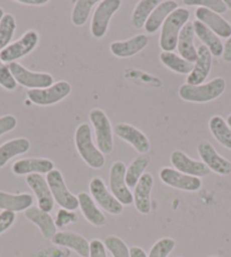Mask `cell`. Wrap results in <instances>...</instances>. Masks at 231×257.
Listing matches in <instances>:
<instances>
[{"instance_id": "ee69618b", "label": "cell", "mask_w": 231, "mask_h": 257, "mask_svg": "<svg viewBox=\"0 0 231 257\" xmlns=\"http://www.w3.org/2000/svg\"><path fill=\"white\" fill-rule=\"evenodd\" d=\"M222 59H223L225 63H231V37L229 39H226V41L224 43Z\"/></svg>"}, {"instance_id": "ab89813d", "label": "cell", "mask_w": 231, "mask_h": 257, "mask_svg": "<svg viewBox=\"0 0 231 257\" xmlns=\"http://www.w3.org/2000/svg\"><path fill=\"white\" fill-rule=\"evenodd\" d=\"M77 220H78V216L74 211L60 209L57 212L55 223H56L57 228H65V227H67L68 224L77 222Z\"/></svg>"}, {"instance_id": "e575fe53", "label": "cell", "mask_w": 231, "mask_h": 257, "mask_svg": "<svg viewBox=\"0 0 231 257\" xmlns=\"http://www.w3.org/2000/svg\"><path fill=\"white\" fill-rule=\"evenodd\" d=\"M16 31V21L12 14H5L0 21V51L10 46Z\"/></svg>"}, {"instance_id": "b9f144b4", "label": "cell", "mask_w": 231, "mask_h": 257, "mask_svg": "<svg viewBox=\"0 0 231 257\" xmlns=\"http://www.w3.org/2000/svg\"><path fill=\"white\" fill-rule=\"evenodd\" d=\"M16 220V214L11 211H3L0 213V234L7 231Z\"/></svg>"}, {"instance_id": "7402d4cb", "label": "cell", "mask_w": 231, "mask_h": 257, "mask_svg": "<svg viewBox=\"0 0 231 257\" xmlns=\"http://www.w3.org/2000/svg\"><path fill=\"white\" fill-rule=\"evenodd\" d=\"M154 179L151 174H144L134 189V204L141 214H149L151 212V193H152Z\"/></svg>"}, {"instance_id": "9a60e30c", "label": "cell", "mask_w": 231, "mask_h": 257, "mask_svg": "<svg viewBox=\"0 0 231 257\" xmlns=\"http://www.w3.org/2000/svg\"><path fill=\"white\" fill-rule=\"evenodd\" d=\"M26 184L29 185V187L32 189V192L37 196L39 209L50 213L53 210V206H55V199L52 197L47 179H44L42 175L32 174L26 176Z\"/></svg>"}, {"instance_id": "6da1fadb", "label": "cell", "mask_w": 231, "mask_h": 257, "mask_svg": "<svg viewBox=\"0 0 231 257\" xmlns=\"http://www.w3.org/2000/svg\"><path fill=\"white\" fill-rule=\"evenodd\" d=\"M75 145L83 161L92 169H102L105 165L104 154L93 143L92 130L88 123H81L75 132Z\"/></svg>"}, {"instance_id": "e0dca14e", "label": "cell", "mask_w": 231, "mask_h": 257, "mask_svg": "<svg viewBox=\"0 0 231 257\" xmlns=\"http://www.w3.org/2000/svg\"><path fill=\"white\" fill-rule=\"evenodd\" d=\"M195 17L196 21L203 23L219 38L229 39L231 37V24L216 13L207 8L197 7L195 11Z\"/></svg>"}, {"instance_id": "f6af8a7d", "label": "cell", "mask_w": 231, "mask_h": 257, "mask_svg": "<svg viewBox=\"0 0 231 257\" xmlns=\"http://www.w3.org/2000/svg\"><path fill=\"white\" fill-rule=\"evenodd\" d=\"M16 3L21 4V5H26V6H44L49 3V0H17Z\"/></svg>"}, {"instance_id": "7c38bea8", "label": "cell", "mask_w": 231, "mask_h": 257, "mask_svg": "<svg viewBox=\"0 0 231 257\" xmlns=\"http://www.w3.org/2000/svg\"><path fill=\"white\" fill-rule=\"evenodd\" d=\"M197 152L199 158L202 159V162L205 163L211 171L220 176L231 174V162L226 160L225 158L221 157L210 142H199L197 145Z\"/></svg>"}, {"instance_id": "d6a6232c", "label": "cell", "mask_w": 231, "mask_h": 257, "mask_svg": "<svg viewBox=\"0 0 231 257\" xmlns=\"http://www.w3.org/2000/svg\"><path fill=\"white\" fill-rule=\"evenodd\" d=\"M161 2L160 0H141L137 4L132 15V25L136 30H140L145 25L149 16L155 8H157Z\"/></svg>"}, {"instance_id": "4dcf8cb0", "label": "cell", "mask_w": 231, "mask_h": 257, "mask_svg": "<svg viewBox=\"0 0 231 257\" xmlns=\"http://www.w3.org/2000/svg\"><path fill=\"white\" fill-rule=\"evenodd\" d=\"M150 163V157L148 154H141L133 161L128 168H126L125 180L128 188H135L141 177L145 174V169Z\"/></svg>"}, {"instance_id": "681fc988", "label": "cell", "mask_w": 231, "mask_h": 257, "mask_svg": "<svg viewBox=\"0 0 231 257\" xmlns=\"http://www.w3.org/2000/svg\"><path fill=\"white\" fill-rule=\"evenodd\" d=\"M4 15H5V13H4V10L2 7H0V21H2V19L4 17Z\"/></svg>"}, {"instance_id": "8d00e7d4", "label": "cell", "mask_w": 231, "mask_h": 257, "mask_svg": "<svg viewBox=\"0 0 231 257\" xmlns=\"http://www.w3.org/2000/svg\"><path fill=\"white\" fill-rule=\"evenodd\" d=\"M176 246V241L172 238H161L151 248L148 257H168Z\"/></svg>"}, {"instance_id": "f1b7e54d", "label": "cell", "mask_w": 231, "mask_h": 257, "mask_svg": "<svg viewBox=\"0 0 231 257\" xmlns=\"http://www.w3.org/2000/svg\"><path fill=\"white\" fill-rule=\"evenodd\" d=\"M30 148V141L24 137L11 140L0 145V169L5 167L11 159L28 152Z\"/></svg>"}, {"instance_id": "52a82bcc", "label": "cell", "mask_w": 231, "mask_h": 257, "mask_svg": "<svg viewBox=\"0 0 231 257\" xmlns=\"http://www.w3.org/2000/svg\"><path fill=\"white\" fill-rule=\"evenodd\" d=\"M122 7L121 0H102L96 6L91 21V33L95 39H102L108 32L110 20Z\"/></svg>"}, {"instance_id": "44dd1931", "label": "cell", "mask_w": 231, "mask_h": 257, "mask_svg": "<svg viewBox=\"0 0 231 257\" xmlns=\"http://www.w3.org/2000/svg\"><path fill=\"white\" fill-rule=\"evenodd\" d=\"M55 169V163L49 159L43 158H29L21 159L12 167V170L17 176H25L32 174H49Z\"/></svg>"}, {"instance_id": "9c48e42d", "label": "cell", "mask_w": 231, "mask_h": 257, "mask_svg": "<svg viewBox=\"0 0 231 257\" xmlns=\"http://www.w3.org/2000/svg\"><path fill=\"white\" fill-rule=\"evenodd\" d=\"M39 43V34L37 31H28L17 41L11 43L3 51H0V59L3 63H15L23 57L31 54Z\"/></svg>"}, {"instance_id": "c3c4849f", "label": "cell", "mask_w": 231, "mask_h": 257, "mask_svg": "<svg viewBox=\"0 0 231 257\" xmlns=\"http://www.w3.org/2000/svg\"><path fill=\"white\" fill-rule=\"evenodd\" d=\"M226 123H228V126L231 128V114H229L228 118H226Z\"/></svg>"}, {"instance_id": "8fae6325", "label": "cell", "mask_w": 231, "mask_h": 257, "mask_svg": "<svg viewBox=\"0 0 231 257\" xmlns=\"http://www.w3.org/2000/svg\"><path fill=\"white\" fill-rule=\"evenodd\" d=\"M90 193L94 202L99 204L102 209L108 213L112 215H119L123 213L124 205L109 192L104 181L99 177H94L90 181Z\"/></svg>"}, {"instance_id": "30bf717a", "label": "cell", "mask_w": 231, "mask_h": 257, "mask_svg": "<svg viewBox=\"0 0 231 257\" xmlns=\"http://www.w3.org/2000/svg\"><path fill=\"white\" fill-rule=\"evenodd\" d=\"M126 166L123 161H116L110 168L109 172V187L111 194L118 199L123 205H132L134 203V195L127 187L126 180Z\"/></svg>"}, {"instance_id": "ac0fdd59", "label": "cell", "mask_w": 231, "mask_h": 257, "mask_svg": "<svg viewBox=\"0 0 231 257\" xmlns=\"http://www.w3.org/2000/svg\"><path fill=\"white\" fill-rule=\"evenodd\" d=\"M212 57L210 50L204 44L197 48V60L194 63V68L187 76L186 84L197 86L205 82L211 73Z\"/></svg>"}, {"instance_id": "8992f818", "label": "cell", "mask_w": 231, "mask_h": 257, "mask_svg": "<svg viewBox=\"0 0 231 257\" xmlns=\"http://www.w3.org/2000/svg\"><path fill=\"white\" fill-rule=\"evenodd\" d=\"M70 92H72L70 84L66 81H59L47 88L29 90L26 95L32 103L40 107H48L63 101L70 94Z\"/></svg>"}, {"instance_id": "7bdbcfd3", "label": "cell", "mask_w": 231, "mask_h": 257, "mask_svg": "<svg viewBox=\"0 0 231 257\" xmlns=\"http://www.w3.org/2000/svg\"><path fill=\"white\" fill-rule=\"evenodd\" d=\"M88 257H106V248L99 239H93L90 242V256Z\"/></svg>"}, {"instance_id": "4316f807", "label": "cell", "mask_w": 231, "mask_h": 257, "mask_svg": "<svg viewBox=\"0 0 231 257\" xmlns=\"http://www.w3.org/2000/svg\"><path fill=\"white\" fill-rule=\"evenodd\" d=\"M33 204L31 194H10L0 190V210L11 212H22L30 209Z\"/></svg>"}, {"instance_id": "277c9868", "label": "cell", "mask_w": 231, "mask_h": 257, "mask_svg": "<svg viewBox=\"0 0 231 257\" xmlns=\"http://www.w3.org/2000/svg\"><path fill=\"white\" fill-rule=\"evenodd\" d=\"M88 117L94 128L97 149L101 153L110 154L113 151V132L110 119L103 110L99 108L92 109L88 113Z\"/></svg>"}, {"instance_id": "484cf974", "label": "cell", "mask_w": 231, "mask_h": 257, "mask_svg": "<svg viewBox=\"0 0 231 257\" xmlns=\"http://www.w3.org/2000/svg\"><path fill=\"white\" fill-rule=\"evenodd\" d=\"M178 8V4L173 0H166V2H161V4L155 8V10L151 13L148 21L144 25L145 32L149 34H153L162 28L164 21L167 17L175 12Z\"/></svg>"}, {"instance_id": "d590c367", "label": "cell", "mask_w": 231, "mask_h": 257, "mask_svg": "<svg viewBox=\"0 0 231 257\" xmlns=\"http://www.w3.org/2000/svg\"><path fill=\"white\" fill-rule=\"evenodd\" d=\"M103 243L112 257H131L130 248L122 238L117 236H108Z\"/></svg>"}, {"instance_id": "836d02e7", "label": "cell", "mask_w": 231, "mask_h": 257, "mask_svg": "<svg viewBox=\"0 0 231 257\" xmlns=\"http://www.w3.org/2000/svg\"><path fill=\"white\" fill-rule=\"evenodd\" d=\"M96 4V0H77L72 12V23L75 26H83L87 22L92 8Z\"/></svg>"}, {"instance_id": "ffe728a7", "label": "cell", "mask_w": 231, "mask_h": 257, "mask_svg": "<svg viewBox=\"0 0 231 257\" xmlns=\"http://www.w3.org/2000/svg\"><path fill=\"white\" fill-rule=\"evenodd\" d=\"M149 44V37L146 34L135 35L126 41H114L110 44V51L118 58H130L141 52Z\"/></svg>"}, {"instance_id": "7dc6e473", "label": "cell", "mask_w": 231, "mask_h": 257, "mask_svg": "<svg viewBox=\"0 0 231 257\" xmlns=\"http://www.w3.org/2000/svg\"><path fill=\"white\" fill-rule=\"evenodd\" d=\"M224 5H225V7H226V10H229L231 11V0H224Z\"/></svg>"}, {"instance_id": "ba28073f", "label": "cell", "mask_w": 231, "mask_h": 257, "mask_svg": "<svg viewBox=\"0 0 231 257\" xmlns=\"http://www.w3.org/2000/svg\"><path fill=\"white\" fill-rule=\"evenodd\" d=\"M13 77L20 85L28 87L29 90H38V88H47L53 85L52 75L48 73L31 72L20 63H11L8 65Z\"/></svg>"}, {"instance_id": "d6986e66", "label": "cell", "mask_w": 231, "mask_h": 257, "mask_svg": "<svg viewBox=\"0 0 231 257\" xmlns=\"http://www.w3.org/2000/svg\"><path fill=\"white\" fill-rule=\"evenodd\" d=\"M52 243L57 246L66 247L74 250L81 257L90 256V242L81 234L72 231L57 232L51 239Z\"/></svg>"}, {"instance_id": "d4e9b609", "label": "cell", "mask_w": 231, "mask_h": 257, "mask_svg": "<svg viewBox=\"0 0 231 257\" xmlns=\"http://www.w3.org/2000/svg\"><path fill=\"white\" fill-rule=\"evenodd\" d=\"M79 209H81L84 218L86 219L87 222H90L94 227H104L106 224L105 215L99 210L90 195L85 192H82L77 195Z\"/></svg>"}, {"instance_id": "2e32d148", "label": "cell", "mask_w": 231, "mask_h": 257, "mask_svg": "<svg viewBox=\"0 0 231 257\" xmlns=\"http://www.w3.org/2000/svg\"><path fill=\"white\" fill-rule=\"evenodd\" d=\"M114 133L119 139L132 145L141 154H146L151 149V143L148 136L130 123L119 122L114 127Z\"/></svg>"}, {"instance_id": "cb8c5ba5", "label": "cell", "mask_w": 231, "mask_h": 257, "mask_svg": "<svg viewBox=\"0 0 231 257\" xmlns=\"http://www.w3.org/2000/svg\"><path fill=\"white\" fill-rule=\"evenodd\" d=\"M195 31L193 26V22L186 23L183 30L180 31L177 49L179 51V56L189 63L194 64L197 60V49L194 44Z\"/></svg>"}, {"instance_id": "74e56055", "label": "cell", "mask_w": 231, "mask_h": 257, "mask_svg": "<svg viewBox=\"0 0 231 257\" xmlns=\"http://www.w3.org/2000/svg\"><path fill=\"white\" fill-rule=\"evenodd\" d=\"M184 5L186 6H199L207 8L216 14H224L226 12V7L223 0H184Z\"/></svg>"}, {"instance_id": "f35d334b", "label": "cell", "mask_w": 231, "mask_h": 257, "mask_svg": "<svg viewBox=\"0 0 231 257\" xmlns=\"http://www.w3.org/2000/svg\"><path fill=\"white\" fill-rule=\"evenodd\" d=\"M0 85L7 91H14L17 83L10 70V67L0 59Z\"/></svg>"}, {"instance_id": "3957f363", "label": "cell", "mask_w": 231, "mask_h": 257, "mask_svg": "<svg viewBox=\"0 0 231 257\" xmlns=\"http://www.w3.org/2000/svg\"><path fill=\"white\" fill-rule=\"evenodd\" d=\"M190 13L186 8H177L167 17L161 28L159 46L164 52H172L177 49L180 31L189 22Z\"/></svg>"}, {"instance_id": "7a4b0ae2", "label": "cell", "mask_w": 231, "mask_h": 257, "mask_svg": "<svg viewBox=\"0 0 231 257\" xmlns=\"http://www.w3.org/2000/svg\"><path fill=\"white\" fill-rule=\"evenodd\" d=\"M225 87L226 83L224 78L216 77L210 82L197 86L188 85L185 83L179 87L178 94L180 99L186 102L206 103V102H211L223 94Z\"/></svg>"}, {"instance_id": "f907efd6", "label": "cell", "mask_w": 231, "mask_h": 257, "mask_svg": "<svg viewBox=\"0 0 231 257\" xmlns=\"http://www.w3.org/2000/svg\"><path fill=\"white\" fill-rule=\"evenodd\" d=\"M211 257H217V256H211Z\"/></svg>"}, {"instance_id": "5b68a950", "label": "cell", "mask_w": 231, "mask_h": 257, "mask_svg": "<svg viewBox=\"0 0 231 257\" xmlns=\"http://www.w3.org/2000/svg\"><path fill=\"white\" fill-rule=\"evenodd\" d=\"M47 183L50 187L53 199L60 206V209L68 211H75L78 209V198L73 193H70L59 170L53 169L49 172L47 175Z\"/></svg>"}, {"instance_id": "83f0119b", "label": "cell", "mask_w": 231, "mask_h": 257, "mask_svg": "<svg viewBox=\"0 0 231 257\" xmlns=\"http://www.w3.org/2000/svg\"><path fill=\"white\" fill-rule=\"evenodd\" d=\"M193 26L195 35H197V38L201 40L204 46L210 50L211 55L214 57H222V54H223V44H222L220 38L213 33L210 29L206 28L203 23L196 20L193 22Z\"/></svg>"}, {"instance_id": "bcb514c9", "label": "cell", "mask_w": 231, "mask_h": 257, "mask_svg": "<svg viewBox=\"0 0 231 257\" xmlns=\"http://www.w3.org/2000/svg\"><path fill=\"white\" fill-rule=\"evenodd\" d=\"M130 251H131V257H148L144 249H142V248L139 246H134L130 248Z\"/></svg>"}, {"instance_id": "f546056e", "label": "cell", "mask_w": 231, "mask_h": 257, "mask_svg": "<svg viewBox=\"0 0 231 257\" xmlns=\"http://www.w3.org/2000/svg\"><path fill=\"white\" fill-rule=\"evenodd\" d=\"M212 136L223 148L231 151V128L221 116H213L208 121Z\"/></svg>"}, {"instance_id": "1f68e13d", "label": "cell", "mask_w": 231, "mask_h": 257, "mask_svg": "<svg viewBox=\"0 0 231 257\" xmlns=\"http://www.w3.org/2000/svg\"><path fill=\"white\" fill-rule=\"evenodd\" d=\"M160 60L172 72L180 75H189L194 68V64L181 58L179 55L175 52H164L162 51L160 55Z\"/></svg>"}, {"instance_id": "4fadbf2b", "label": "cell", "mask_w": 231, "mask_h": 257, "mask_svg": "<svg viewBox=\"0 0 231 257\" xmlns=\"http://www.w3.org/2000/svg\"><path fill=\"white\" fill-rule=\"evenodd\" d=\"M159 176L164 185L176 189L185 190V192H197L202 187L201 178L181 174L169 167L162 168Z\"/></svg>"}, {"instance_id": "603a6c76", "label": "cell", "mask_w": 231, "mask_h": 257, "mask_svg": "<svg viewBox=\"0 0 231 257\" xmlns=\"http://www.w3.org/2000/svg\"><path fill=\"white\" fill-rule=\"evenodd\" d=\"M24 215L26 219L37 225L44 238L52 239V237L57 233L55 220L52 219V216L48 212L40 210L39 207L31 206L30 209L24 212Z\"/></svg>"}, {"instance_id": "5bb4252c", "label": "cell", "mask_w": 231, "mask_h": 257, "mask_svg": "<svg viewBox=\"0 0 231 257\" xmlns=\"http://www.w3.org/2000/svg\"><path fill=\"white\" fill-rule=\"evenodd\" d=\"M170 162L177 171L192 177H197V178L206 177L210 175L211 172V170L206 167L205 163H203L202 161L194 160V159L189 158L187 154L184 153L183 151L179 150L173 151L171 153Z\"/></svg>"}, {"instance_id": "60d3db41", "label": "cell", "mask_w": 231, "mask_h": 257, "mask_svg": "<svg viewBox=\"0 0 231 257\" xmlns=\"http://www.w3.org/2000/svg\"><path fill=\"white\" fill-rule=\"evenodd\" d=\"M17 126V119L13 114H6V116L0 117V136L5 135L15 130Z\"/></svg>"}]
</instances>
